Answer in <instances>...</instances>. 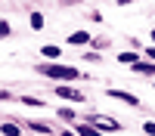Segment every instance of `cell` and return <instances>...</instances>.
Here are the masks:
<instances>
[{"instance_id":"obj_1","label":"cell","mask_w":155,"mask_h":136,"mask_svg":"<svg viewBox=\"0 0 155 136\" xmlns=\"http://www.w3.org/2000/svg\"><path fill=\"white\" fill-rule=\"evenodd\" d=\"M37 74H44V77H53L59 84H71L81 77V71H78L74 65H59V62H41L37 65Z\"/></svg>"},{"instance_id":"obj_2","label":"cell","mask_w":155,"mask_h":136,"mask_svg":"<svg viewBox=\"0 0 155 136\" xmlns=\"http://www.w3.org/2000/svg\"><path fill=\"white\" fill-rule=\"evenodd\" d=\"M84 124L96 127L99 133H118V130H121V124H118V121H112V118H106V115H87Z\"/></svg>"},{"instance_id":"obj_3","label":"cell","mask_w":155,"mask_h":136,"mask_svg":"<svg viewBox=\"0 0 155 136\" xmlns=\"http://www.w3.org/2000/svg\"><path fill=\"white\" fill-rule=\"evenodd\" d=\"M56 96H59V99H65V102H84V93H81V90H74L71 84H59V87H56Z\"/></svg>"},{"instance_id":"obj_4","label":"cell","mask_w":155,"mask_h":136,"mask_svg":"<svg viewBox=\"0 0 155 136\" xmlns=\"http://www.w3.org/2000/svg\"><path fill=\"white\" fill-rule=\"evenodd\" d=\"M109 99H118V102H127V105H140V99L134 93H127V90H106Z\"/></svg>"},{"instance_id":"obj_5","label":"cell","mask_w":155,"mask_h":136,"mask_svg":"<svg viewBox=\"0 0 155 136\" xmlns=\"http://www.w3.org/2000/svg\"><path fill=\"white\" fill-rule=\"evenodd\" d=\"M130 68H134L137 74H143V77H155V65H152L149 59H137V62H134Z\"/></svg>"},{"instance_id":"obj_6","label":"cell","mask_w":155,"mask_h":136,"mask_svg":"<svg viewBox=\"0 0 155 136\" xmlns=\"http://www.w3.org/2000/svg\"><path fill=\"white\" fill-rule=\"evenodd\" d=\"M71 130H74L78 136H106V133H99L96 127H90V124H84V121H74V124H71Z\"/></svg>"},{"instance_id":"obj_7","label":"cell","mask_w":155,"mask_h":136,"mask_svg":"<svg viewBox=\"0 0 155 136\" xmlns=\"http://www.w3.org/2000/svg\"><path fill=\"white\" fill-rule=\"evenodd\" d=\"M68 43H71V46H87V43H90V34L78 28V31H71V34H68Z\"/></svg>"},{"instance_id":"obj_8","label":"cell","mask_w":155,"mask_h":136,"mask_svg":"<svg viewBox=\"0 0 155 136\" xmlns=\"http://www.w3.org/2000/svg\"><path fill=\"white\" fill-rule=\"evenodd\" d=\"M137 59H140L137 49H124V53H118V62H121V65H134Z\"/></svg>"},{"instance_id":"obj_9","label":"cell","mask_w":155,"mask_h":136,"mask_svg":"<svg viewBox=\"0 0 155 136\" xmlns=\"http://www.w3.org/2000/svg\"><path fill=\"white\" fill-rule=\"evenodd\" d=\"M41 56H44V59H53V62H56V59H59V46H53V43L41 46Z\"/></svg>"},{"instance_id":"obj_10","label":"cell","mask_w":155,"mask_h":136,"mask_svg":"<svg viewBox=\"0 0 155 136\" xmlns=\"http://www.w3.org/2000/svg\"><path fill=\"white\" fill-rule=\"evenodd\" d=\"M56 115H59L62 121H65V124H74V121H78V115H74V111H71L68 105H65V108H59V111H56Z\"/></svg>"},{"instance_id":"obj_11","label":"cell","mask_w":155,"mask_h":136,"mask_svg":"<svg viewBox=\"0 0 155 136\" xmlns=\"http://www.w3.org/2000/svg\"><path fill=\"white\" fill-rule=\"evenodd\" d=\"M28 127H31L34 133H41V136H47V133H53V130H50V127H47V124H41V121H31V124H28Z\"/></svg>"},{"instance_id":"obj_12","label":"cell","mask_w":155,"mask_h":136,"mask_svg":"<svg viewBox=\"0 0 155 136\" xmlns=\"http://www.w3.org/2000/svg\"><path fill=\"white\" fill-rule=\"evenodd\" d=\"M0 133H3V136H22V130L16 127V124H3V127H0Z\"/></svg>"},{"instance_id":"obj_13","label":"cell","mask_w":155,"mask_h":136,"mask_svg":"<svg viewBox=\"0 0 155 136\" xmlns=\"http://www.w3.org/2000/svg\"><path fill=\"white\" fill-rule=\"evenodd\" d=\"M31 28H34V31L44 28V16H41V12H31Z\"/></svg>"},{"instance_id":"obj_14","label":"cell","mask_w":155,"mask_h":136,"mask_svg":"<svg viewBox=\"0 0 155 136\" xmlns=\"http://www.w3.org/2000/svg\"><path fill=\"white\" fill-rule=\"evenodd\" d=\"M22 105H31V108H41L44 102H41V99H37V96H22Z\"/></svg>"},{"instance_id":"obj_15","label":"cell","mask_w":155,"mask_h":136,"mask_svg":"<svg viewBox=\"0 0 155 136\" xmlns=\"http://www.w3.org/2000/svg\"><path fill=\"white\" fill-rule=\"evenodd\" d=\"M90 43H93L96 49H106V46H109V40H106V37H90Z\"/></svg>"},{"instance_id":"obj_16","label":"cell","mask_w":155,"mask_h":136,"mask_svg":"<svg viewBox=\"0 0 155 136\" xmlns=\"http://www.w3.org/2000/svg\"><path fill=\"white\" fill-rule=\"evenodd\" d=\"M12 34V28H9V22H3L0 19V40H3V37H9Z\"/></svg>"},{"instance_id":"obj_17","label":"cell","mask_w":155,"mask_h":136,"mask_svg":"<svg viewBox=\"0 0 155 136\" xmlns=\"http://www.w3.org/2000/svg\"><path fill=\"white\" fill-rule=\"evenodd\" d=\"M143 130H146L149 136H155V121H146V124H143Z\"/></svg>"},{"instance_id":"obj_18","label":"cell","mask_w":155,"mask_h":136,"mask_svg":"<svg viewBox=\"0 0 155 136\" xmlns=\"http://www.w3.org/2000/svg\"><path fill=\"white\" fill-rule=\"evenodd\" d=\"M146 59H149V62H155V46H149V49H146Z\"/></svg>"},{"instance_id":"obj_19","label":"cell","mask_w":155,"mask_h":136,"mask_svg":"<svg viewBox=\"0 0 155 136\" xmlns=\"http://www.w3.org/2000/svg\"><path fill=\"white\" fill-rule=\"evenodd\" d=\"M62 6H74V3H84V0H59Z\"/></svg>"},{"instance_id":"obj_20","label":"cell","mask_w":155,"mask_h":136,"mask_svg":"<svg viewBox=\"0 0 155 136\" xmlns=\"http://www.w3.org/2000/svg\"><path fill=\"white\" fill-rule=\"evenodd\" d=\"M115 3H118V6H130L134 0H115Z\"/></svg>"},{"instance_id":"obj_21","label":"cell","mask_w":155,"mask_h":136,"mask_svg":"<svg viewBox=\"0 0 155 136\" xmlns=\"http://www.w3.org/2000/svg\"><path fill=\"white\" fill-rule=\"evenodd\" d=\"M59 136H78V133L74 130H65V133H59Z\"/></svg>"},{"instance_id":"obj_22","label":"cell","mask_w":155,"mask_h":136,"mask_svg":"<svg viewBox=\"0 0 155 136\" xmlns=\"http://www.w3.org/2000/svg\"><path fill=\"white\" fill-rule=\"evenodd\" d=\"M152 40H155V28H152Z\"/></svg>"},{"instance_id":"obj_23","label":"cell","mask_w":155,"mask_h":136,"mask_svg":"<svg viewBox=\"0 0 155 136\" xmlns=\"http://www.w3.org/2000/svg\"><path fill=\"white\" fill-rule=\"evenodd\" d=\"M47 136H53V133H47Z\"/></svg>"},{"instance_id":"obj_24","label":"cell","mask_w":155,"mask_h":136,"mask_svg":"<svg viewBox=\"0 0 155 136\" xmlns=\"http://www.w3.org/2000/svg\"><path fill=\"white\" fill-rule=\"evenodd\" d=\"M152 87H155V84H152Z\"/></svg>"}]
</instances>
